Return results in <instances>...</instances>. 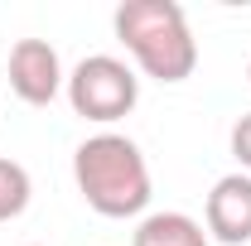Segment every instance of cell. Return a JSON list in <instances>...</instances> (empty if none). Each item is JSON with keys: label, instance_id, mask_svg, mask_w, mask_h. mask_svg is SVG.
<instances>
[{"label": "cell", "instance_id": "obj_1", "mask_svg": "<svg viewBox=\"0 0 251 246\" xmlns=\"http://www.w3.org/2000/svg\"><path fill=\"white\" fill-rule=\"evenodd\" d=\"M73 179L97 217H140L150 208V164L130 135L101 130L73 150Z\"/></svg>", "mask_w": 251, "mask_h": 246}, {"label": "cell", "instance_id": "obj_2", "mask_svg": "<svg viewBox=\"0 0 251 246\" xmlns=\"http://www.w3.org/2000/svg\"><path fill=\"white\" fill-rule=\"evenodd\" d=\"M111 29L126 53L140 63L155 82H184L198 68V39L188 29V15L174 0H126L111 15Z\"/></svg>", "mask_w": 251, "mask_h": 246}, {"label": "cell", "instance_id": "obj_3", "mask_svg": "<svg viewBox=\"0 0 251 246\" xmlns=\"http://www.w3.org/2000/svg\"><path fill=\"white\" fill-rule=\"evenodd\" d=\"M63 92H68V106H73L82 121L111 125V121H121V116L135 111V101H140V77H135V68L126 58H116V53H87V58L68 73Z\"/></svg>", "mask_w": 251, "mask_h": 246}, {"label": "cell", "instance_id": "obj_4", "mask_svg": "<svg viewBox=\"0 0 251 246\" xmlns=\"http://www.w3.org/2000/svg\"><path fill=\"white\" fill-rule=\"evenodd\" d=\"M63 82H68V73L49 39H20L10 49V92L25 106H49L63 92Z\"/></svg>", "mask_w": 251, "mask_h": 246}, {"label": "cell", "instance_id": "obj_5", "mask_svg": "<svg viewBox=\"0 0 251 246\" xmlns=\"http://www.w3.org/2000/svg\"><path fill=\"white\" fill-rule=\"evenodd\" d=\"M203 227H208V242L222 246H242L251 242V174H222L208 203H203Z\"/></svg>", "mask_w": 251, "mask_h": 246}, {"label": "cell", "instance_id": "obj_6", "mask_svg": "<svg viewBox=\"0 0 251 246\" xmlns=\"http://www.w3.org/2000/svg\"><path fill=\"white\" fill-rule=\"evenodd\" d=\"M130 246H213L203 222L188 213H145L130 232Z\"/></svg>", "mask_w": 251, "mask_h": 246}, {"label": "cell", "instance_id": "obj_7", "mask_svg": "<svg viewBox=\"0 0 251 246\" xmlns=\"http://www.w3.org/2000/svg\"><path fill=\"white\" fill-rule=\"evenodd\" d=\"M29 193H34L29 169L0 154V222H15V217L25 213L29 208Z\"/></svg>", "mask_w": 251, "mask_h": 246}, {"label": "cell", "instance_id": "obj_8", "mask_svg": "<svg viewBox=\"0 0 251 246\" xmlns=\"http://www.w3.org/2000/svg\"><path fill=\"white\" fill-rule=\"evenodd\" d=\"M232 154H237L242 174H251V111L237 116V125H232Z\"/></svg>", "mask_w": 251, "mask_h": 246}, {"label": "cell", "instance_id": "obj_9", "mask_svg": "<svg viewBox=\"0 0 251 246\" xmlns=\"http://www.w3.org/2000/svg\"><path fill=\"white\" fill-rule=\"evenodd\" d=\"M247 82H251V63H247Z\"/></svg>", "mask_w": 251, "mask_h": 246}]
</instances>
